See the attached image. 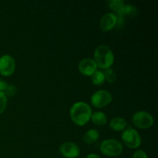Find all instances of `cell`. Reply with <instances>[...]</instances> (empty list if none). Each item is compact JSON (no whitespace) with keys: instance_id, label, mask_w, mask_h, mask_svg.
Returning a JSON list of instances; mask_svg holds the SVG:
<instances>
[{"instance_id":"cell-12","label":"cell","mask_w":158,"mask_h":158,"mask_svg":"<svg viewBox=\"0 0 158 158\" xmlns=\"http://www.w3.org/2000/svg\"><path fill=\"white\" fill-rule=\"evenodd\" d=\"M107 4L110 9L114 11L116 15H123V12L125 6L124 2L122 0H110V1H107Z\"/></svg>"},{"instance_id":"cell-13","label":"cell","mask_w":158,"mask_h":158,"mask_svg":"<svg viewBox=\"0 0 158 158\" xmlns=\"http://www.w3.org/2000/svg\"><path fill=\"white\" fill-rule=\"evenodd\" d=\"M99 137H100L99 131H97L96 129H91L86 131V134L83 136V139L85 143H86V144H92V143H95L96 141L98 140Z\"/></svg>"},{"instance_id":"cell-4","label":"cell","mask_w":158,"mask_h":158,"mask_svg":"<svg viewBox=\"0 0 158 158\" xmlns=\"http://www.w3.org/2000/svg\"><path fill=\"white\" fill-rule=\"evenodd\" d=\"M121 139L124 144L130 149H137L141 144L140 134L133 128H127L123 131Z\"/></svg>"},{"instance_id":"cell-22","label":"cell","mask_w":158,"mask_h":158,"mask_svg":"<svg viewBox=\"0 0 158 158\" xmlns=\"http://www.w3.org/2000/svg\"><path fill=\"white\" fill-rule=\"evenodd\" d=\"M86 158H100V157H99L98 155H97V154H89V155H88Z\"/></svg>"},{"instance_id":"cell-10","label":"cell","mask_w":158,"mask_h":158,"mask_svg":"<svg viewBox=\"0 0 158 158\" xmlns=\"http://www.w3.org/2000/svg\"><path fill=\"white\" fill-rule=\"evenodd\" d=\"M117 16L113 12L106 13L101 18L100 22V29L103 32H109L117 26Z\"/></svg>"},{"instance_id":"cell-8","label":"cell","mask_w":158,"mask_h":158,"mask_svg":"<svg viewBox=\"0 0 158 158\" xmlns=\"http://www.w3.org/2000/svg\"><path fill=\"white\" fill-rule=\"evenodd\" d=\"M60 151L62 155L66 158H77L80 154L79 146L73 142H65L62 143Z\"/></svg>"},{"instance_id":"cell-1","label":"cell","mask_w":158,"mask_h":158,"mask_svg":"<svg viewBox=\"0 0 158 158\" xmlns=\"http://www.w3.org/2000/svg\"><path fill=\"white\" fill-rule=\"evenodd\" d=\"M92 109L88 103L85 102H77L69 110V116L72 121L77 126H84L90 120Z\"/></svg>"},{"instance_id":"cell-19","label":"cell","mask_w":158,"mask_h":158,"mask_svg":"<svg viewBox=\"0 0 158 158\" xmlns=\"http://www.w3.org/2000/svg\"><path fill=\"white\" fill-rule=\"evenodd\" d=\"M7 105V97L2 92H0V114L6 110Z\"/></svg>"},{"instance_id":"cell-9","label":"cell","mask_w":158,"mask_h":158,"mask_svg":"<svg viewBox=\"0 0 158 158\" xmlns=\"http://www.w3.org/2000/svg\"><path fill=\"white\" fill-rule=\"evenodd\" d=\"M78 68L80 73L86 77H92L93 74L97 70V66L95 61L89 58L82 60L79 63Z\"/></svg>"},{"instance_id":"cell-5","label":"cell","mask_w":158,"mask_h":158,"mask_svg":"<svg viewBox=\"0 0 158 158\" xmlns=\"http://www.w3.org/2000/svg\"><path fill=\"white\" fill-rule=\"evenodd\" d=\"M132 123L136 127L140 129H148L154 123V117L146 111H137L133 115Z\"/></svg>"},{"instance_id":"cell-2","label":"cell","mask_w":158,"mask_h":158,"mask_svg":"<svg viewBox=\"0 0 158 158\" xmlns=\"http://www.w3.org/2000/svg\"><path fill=\"white\" fill-rule=\"evenodd\" d=\"M94 61L97 67L102 69L110 68L114 64V56L110 48L107 46H100L94 51Z\"/></svg>"},{"instance_id":"cell-20","label":"cell","mask_w":158,"mask_h":158,"mask_svg":"<svg viewBox=\"0 0 158 158\" xmlns=\"http://www.w3.org/2000/svg\"><path fill=\"white\" fill-rule=\"evenodd\" d=\"M132 158H148V157L144 151L140 150V151H137L134 153Z\"/></svg>"},{"instance_id":"cell-11","label":"cell","mask_w":158,"mask_h":158,"mask_svg":"<svg viewBox=\"0 0 158 158\" xmlns=\"http://www.w3.org/2000/svg\"><path fill=\"white\" fill-rule=\"evenodd\" d=\"M127 123L126 120L123 117H114L112 120L110 121V127L111 129L114 131H123L127 128Z\"/></svg>"},{"instance_id":"cell-7","label":"cell","mask_w":158,"mask_h":158,"mask_svg":"<svg viewBox=\"0 0 158 158\" xmlns=\"http://www.w3.org/2000/svg\"><path fill=\"white\" fill-rule=\"evenodd\" d=\"M15 70V60L11 56L3 55L0 57V73L4 77L12 75Z\"/></svg>"},{"instance_id":"cell-15","label":"cell","mask_w":158,"mask_h":158,"mask_svg":"<svg viewBox=\"0 0 158 158\" xmlns=\"http://www.w3.org/2000/svg\"><path fill=\"white\" fill-rule=\"evenodd\" d=\"M92 82L94 85L100 86L105 82V77L103 72L100 70H97L92 75Z\"/></svg>"},{"instance_id":"cell-18","label":"cell","mask_w":158,"mask_h":158,"mask_svg":"<svg viewBox=\"0 0 158 158\" xmlns=\"http://www.w3.org/2000/svg\"><path fill=\"white\" fill-rule=\"evenodd\" d=\"M17 92V89L14 85H7L6 89L3 91V94L6 95V97H12L15 95Z\"/></svg>"},{"instance_id":"cell-16","label":"cell","mask_w":158,"mask_h":158,"mask_svg":"<svg viewBox=\"0 0 158 158\" xmlns=\"http://www.w3.org/2000/svg\"><path fill=\"white\" fill-rule=\"evenodd\" d=\"M137 14H138V12H137V9L135 6L131 4H125L123 12V15L124 16L127 15V16L130 17H135L137 16Z\"/></svg>"},{"instance_id":"cell-21","label":"cell","mask_w":158,"mask_h":158,"mask_svg":"<svg viewBox=\"0 0 158 158\" xmlns=\"http://www.w3.org/2000/svg\"><path fill=\"white\" fill-rule=\"evenodd\" d=\"M8 83H6L5 81H3L1 78H0V92H2L6 89V86H7Z\"/></svg>"},{"instance_id":"cell-3","label":"cell","mask_w":158,"mask_h":158,"mask_svg":"<svg viewBox=\"0 0 158 158\" xmlns=\"http://www.w3.org/2000/svg\"><path fill=\"white\" fill-rule=\"evenodd\" d=\"M100 150L105 156L110 157H118L123 151V144L120 141L114 139L103 140L100 146Z\"/></svg>"},{"instance_id":"cell-17","label":"cell","mask_w":158,"mask_h":158,"mask_svg":"<svg viewBox=\"0 0 158 158\" xmlns=\"http://www.w3.org/2000/svg\"><path fill=\"white\" fill-rule=\"evenodd\" d=\"M103 74H104L105 77V81H107L108 83H113L116 81V80H117L116 73L111 68H108V69H104Z\"/></svg>"},{"instance_id":"cell-14","label":"cell","mask_w":158,"mask_h":158,"mask_svg":"<svg viewBox=\"0 0 158 158\" xmlns=\"http://www.w3.org/2000/svg\"><path fill=\"white\" fill-rule=\"evenodd\" d=\"M90 119L93 123L97 126H104L107 123V117L106 114L100 111H97L92 114Z\"/></svg>"},{"instance_id":"cell-6","label":"cell","mask_w":158,"mask_h":158,"mask_svg":"<svg viewBox=\"0 0 158 158\" xmlns=\"http://www.w3.org/2000/svg\"><path fill=\"white\" fill-rule=\"evenodd\" d=\"M91 103L96 108H103L108 106L112 101V95L109 91L98 90L94 93L90 98Z\"/></svg>"}]
</instances>
